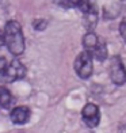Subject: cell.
Listing matches in <instances>:
<instances>
[{"mask_svg": "<svg viewBox=\"0 0 126 133\" xmlns=\"http://www.w3.org/2000/svg\"><path fill=\"white\" fill-rule=\"evenodd\" d=\"M119 33H121V37L123 38L125 44H126V18H123V21L119 25Z\"/></svg>", "mask_w": 126, "mask_h": 133, "instance_id": "obj_12", "label": "cell"}, {"mask_svg": "<svg viewBox=\"0 0 126 133\" xmlns=\"http://www.w3.org/2000/svg\"><path fill=\"white\" fill-rule=\"evenodd\" d=\"M14 105V98L11 95L10 90L5 87H0V107L3 109H10Z\"/></svg>", "mask_w": 126, "mask_h": 133, "instance_id": "obj_8", "label": "cell"}, {"mask_svg": "<svg viewBox=\"0 0 126 133\" xmlns=\"http://www.w3.org/2000/svg\"><path fill=\"white\" fill-rule=\"evenodd\" d=\"M122 2H126V0H122Z\"/></svg>", "mask_w": 126, "mask_h": 133, "instance_id": "obj_16", "label": "cell"}, {"mask_svg": "<svg viewBox=\"0 0 126 133\" xmlns=\"http://www.w3.org/2000/svg\"><path fill=\"white\" fill-rule=\"evenodd\" d=\"M99 44V38L98 35L95 34L94 31H88L86 35L83 37V46H84V50H87L89 53H92L95 50V48L98 46Z\"/></svg>", "mask_w": 126, "mask_h": 133, "instance_id": "obj_7", "label": "cell"}, {"mask_svg": "<svg viewBox=\"0 0 126 133\" xmlns=\"http://www.w3.org/2000/svg\"><path fill=\"white\" fill-rule=\"evenodd\" d=\"M54 3L62 8H80L83 0H54Z\"/></svg>", "mask_w": 126, "mask_h": 133, "instance_id": "obj_10", "label": "cell"}, {"mask_svg": "<svg viewBox=\"0 0 126 133\" xmlns=\"http://www.w3.org/2000/svg\"><path fill=\"white\" fill-rule=\"evenodd\" d=\"M81 117L84 124L89 128H95L99 125L100 121V113H99V107L95 103H87L81 110Z\"/></svg>", "mask_w": 126, "mask_h": 133, "instance_id": "obj_5", "label": "cell"}, {"mask_svg": "<svg viewBox=\"0 0 126 133\" xmlns=\"http://www.w3.org/2000/svg\"><path fill=\"white\" fill-rule=\"evenodd\" d=\"M33 27L35 30H38V31H44V30L47 27V21H45V19H37V21H34Z\"/></svg>", "mask_w": 126, "mask_h": 133, "instance_id": "obj_11", "label": "cell"}, {"mask_svg": "<svg viewBox=\"0 0 126 133\" xmlns=\"http://www.w3.org/2000/svg\"><path fill=\"white\" fill-rule=\"evenodd\" d=\"M26 72H27V69H26V66L23 65V63L15 58L10 64H7L5 69L0 74V76H2V79L4 82L12 83V82L23 79V77L26 76Z\"/></svg>", "mask_w": 126, "mask_h": 133, "instance_id": "obj_3", "label": "cell"}, {"mask_svg": "<svg viewBox=\"0 0 126 133\" xmlns=\"http://www.w3.org/2000/svg\"><path fill=\"white\" fill-rule=\"evenodd\" d=\"M5 34V46L12 56H20L25 52V35L22 33V27L16 21H8L4 27Z\"/></svg>", "mask_w": 126, "mask_h": 133, "instance_id": "obj_1", "label": "cell"}, {"mask_svg": "<svg viewBox=\"0 0 126 133\" xmlns=\"http://www.w3.org/2000/svg\"><path fill=\"white\" fill-rule=\"evenodd\" d=\"M5 66H7V61H5V58H0V74L5 69Z\"/></svg>", "mask_w": 126, "mask_h": 133, "instance_id": "obj_14", "label": "cell"}, {"mask_svg": "<svg viewBox=\"0 0 126 133\" xmlns=\"http://www.w3.org/2000/svg\"><path fill=\"white\" fill-rule=\"evenodd\" d=\"M30 109L26 107V106H18V107H14L10 113V118L12 121V124H16V125H23L29 122L30 119Z\"/></svg>", "mask_w": 126, "mask_h": 133, "instance_id": "obj_6", "label": "cell"}, {"mask_svg": "<svg viewBox=\"0 0 126 133\" xmlns=\"http://www.w3.org/2000/svg\"><path fill=\"white\" fill-rule=\"evenodd\" d=\"M110 79L117 86H123L126 83V68L119 56H113L110 63Z\"/></svg>", "mask_w": 126, "mask_h": 133, "instance_id": "obj_4", "label": "cell"}, {"mask_svg": "<svg viewBox=\"0 0 126 133\" xmlns=\"http://www.w3.org/2000/svg\"><path fill=\"white\" fill-rule=\"evenodd\" d=\"M92 58H94V56L87 50H83V52H80L79 54H77L73 66H75V71H76L77 76H79L80 79L86 80L92 75V71H94Z\"/></svg>", "mask_w": 126, "mask_h": 133, "instance_id": "obj_2", "label": "cell"}, {"mask_svg": "<svg viewBox=\"0 0 126 133\" xmlns=\"http://www.w3.org/2000/svg\"><path fill=\"white\" fill-rule=\"evenodd\" d=\"M92 56L98 60V61H104V60L107 58V45H106V42L104 41H99V44L98 46L95 48V50L91 53Z\"/></svg>", "mask_w": 126, "mask_h": 133, "instance_id": "obj_9", "label": "cell"}, {"mask_svg": "<svg viewBox=\"0 0 126 133\" xmlns=\"http://www.w3.org/2000/svg\"><path fill=\"white\" fill-rule=\"evenodd\" d=\"M118 133H126V124H122L118 128Z\"/></svg>", "mask_w": 126, "mask_h": 133, "instance_id": "obj_15", "label": "cell"}, {"mask_svg": "<svg viewBox=\"0 0 126 133\" xmlns=\"http://www.w3.org/2000/svg\"><path fill=\"white\" fill-rule=\"evenodd\" d=\"M3 45H5V34L2 29H0V48H2Z\"/></svg>", "mask_w": 126, "mask_h": 133, "instance_id": "obj_13", "label": "cell"}]
</instances>
